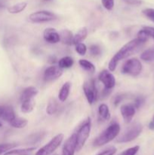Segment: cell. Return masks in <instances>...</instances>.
I'll list each match as a JSON object with an SVG mask.
<instances>
[{
    "instance_id": "8992f818",
    "label": "cell",
    "mask_w": 154,
    "mask_h": 155,
    "mask_svg": "<svg viewBox=\"0 0 154 155\" xmlns=\"http://www.w3.org/2000/svg\"><path fill=\"white\" fill-rule=\"evenodd\" d=\"M142 69L143 66L140 61L134 58L128 59L123 64L121 71L123 74L135 77L141 73Z\"/></svg>"
},
{
    "instance_id": "d6986e66",
    "label": "cell",
    "mask_w": 154,
    "mask_h": 155,
    "mask_svg": "<svg viewBox=\"0 0 154 155\" xmlns=\"http://www.w3.org/2000/svg\"><path fill=\"white\" fill-rule=\"evenodd\" d=\"M88 36V30L86 27H82L73 36V42L72 44L73 45H76V44L81 43L83 40L86 39Z\"/></svg>"
},
{
    "instance_id": "ba28073f",
    "label": "cell",
    "mask_w": 154,
    "mask_h": 155,
    "mask_svg": "<svg viewBox=\"0 0 154 155\" xmlns=\"http://www.w3.org/2000/svg\"><path fill=\"white\" fill-rule=\"evenodd\" d=\"M82 89L85 96L88 104H94L97 101L98 97V92L97 90L95 80H91L89 81L85 82L82 86Z\"/></svg>"
},
{
    "instance_id": "8fae6325",
    "label": "cell",
    "mask_w": 154,
    "mask_h": 155,
    "mask_svg": "<svg viewBox=\"0 0 154 155\" xmlns=\"http://www.w3.org/2000/svg\"><path fill=\"white\" fill-rule=\"evenodd\" d=\"M76 133H74L72 136H69L65 142L63 149H62L61 155H74L76 151Z\"/></svg>"
},
{
    "instance_id": "44dd1931",
    "label": "cell",
    "mask_w": 154,
    "mask_h": 155,
    "mask_svg": "<svg viewBox=\"0 0 154 155\" xmlns=\"http://www.w3.org/2000/svg\"><path fill=\"white\" fill-rule=\"evenodd\" d=\"M35 106H36V102H35L34 99L24 101L21 102V110L24 114L30 113L33 110Z\"/></svg>"
},
{
    "instance_id": "5b68a950",
    "label": "cell",
    "mask_w": 154,
    "mask_h": 155,
    "mask_svg": "<svg viewBox=\"0 0 154 155\" xmlns=\"http://www.w3.org/2000/svg\"><path fill=\"white\" fill-rule=\"evenodd\" d=\"M63 133H59L52 138L46 145L39 148L35 155H51L61 145L63 140Z\"/></svg>"
},
{
    "instance_id": "9c48e42d",
    "label": "cell",
    "mask_w": 154,
    "mask_h": 155,
    "mask_svg": "<svg viewBox=\"0 0 154 155\" xmlns=\"http://www.w3.org/2000/svg\"><path fill=\"white\" fill-rule=\"evenodd\" d=\"M98 79L104 85V89L107 90H112L116 86V78L113 74L107 70L101 71L98 76Z\"/></svg>"
},
{
    "instance_id": "d4e9b609",
    "label": "cell",
    "mask_w": 154,
    "mask_h": 155,
    "mask_svg": "<svg viewBox=\"0 0 154 155\" xmlns=\"http://www.w3.org/2000/svg\"><path fill=\"white\" fill-rule=\"evenodd\" d=\"M58 102H57V101L55 98H50L46 107V113L48 115L54 114L57 111V110H58Z\"/></svg>"
},
{
    "instance_id": "7dc6e473",
    "label": "cell",
    "mask_w": 154,
    "mask_h": 155,
    "mask_svg": "<svg viewBox=\"0 0 154 155\" xmlns=\"http://www.w3.org/2000/svg\"><path fill=\"white\" fill-rule=\"evenodd\" d=\"M153 122H154V117H153Z\"/></svg>"
},
{
    "instance_id": "b9f144b4",
    "label": "cell",
    "mask_w": 154,
    "mask_h": 155,
    "mask_svg": "<svg viewBox=\"0 0 154 155\" xmlns=\"http://www.w3.org/2000/svg\"><path fill=\"white\" fill-rule=\"evenodd\" d=\"M2 127V123L1 122H0V128H1V127Z\"/></svg>"
},
{
    "instance_id": "4316f807",
    "label": "cell",
    "mask_w": 154,
    "mask_h": 155,
    "mask_svg": "<svg viewBox=\"0 0 154 155\" xmlns=\"http://www.w3.org/2000/svg\"><path fill=\"white\" fill-rule=\"evenodd\" d=\"M140 58L143 61L151 62L154 61V47L153 48H149L148 49L145 50L141 54H140Z\"/></svg>"
},
{
    "instance_id": "cb8c5ba5",
    "label": "cell",
    "mask_w": 154,
    "mask_h": 155,
    "mask_svg": "<svg viewBox=\"0 0 154 155\" xmlns=\"http://www.w3.org/2000/svg\"><path fill=\"white\" fill-rule=\"evenodd\" d=\"M28 124V120L24 117H16L10 123V125L12 127L16 129H23L27 127Z\"/></svg>"
},
{
    "instance_id": "e0dca14e",
    "label": "cell",
    "mask_w": 154,
    "mask_h": 155,
    "mask_svg": "<svg viewBox=\"0 0 154 155\" xmlns=\"http://www.w3.org/2000/svg\"><path fill=\"white\" fill-rule=\"evenodd\" d=\"M60 37V42H63L65 45H73V36L72 32L69 30H63L60 33H59Z\"/></svg>"
},
{
    "instance_id": "30bf717a",
    "label": "cell",
    "mask_w": 154,
    "mask_h": 155,
    "mask_svg": "<svg viewBox=\"0 0 154 155\" xmlns=\"http://www.w3.org/2000/svg\"><path fill=\"white\" fill-rule=\"evenodd\" d=\"M63 75V69L57 65H52L47 68L44 72L43 78L44 80L47 83L54 81L60 78Z\"/></svg>"
},
{
    "instance_id": "e575fe53",
    "label": "cell",
    "mask_w": 154,
    "mask_h": 155,
    "mask_svg": "<svg viewBox=\"0 0 154 155\" xmlns=\"http://www.w3.org/2000/svg\"><path fill=\"white\" fill-rule=\"evenodd\" d=\"M144 101H145V98H143V96H141V95L137 96V98H135V100H134V107H135V108L139 109L140 107H141V106L143 105Z\"/></svg>"
},
{
    "instance_id": "484cf974",
    "label": "cell",
    "mask_w": 154,
    "mask_h": 155,
    "mask_svg": "<svg viewBox=\"0 0 154 155\" xmlns=\"http://www.w3.org/2000/svg\"><path fill=\"white\" fill-rule=\"evenodd\" d=\"M27 6V2H19L18 4H15L14 5L11 6L8 8V12L11 14H18L22 12L25 10Z\"/></svg>"
},
{
    "instance_id": "ffe728a7",
    "label": "cell",
    "mask_w": 154,
    "mask_h": 155,
    "mask_svg": "<svg viewBox=\"0 0 154 155\" xmlns=\"http://www.w3.org/2000/svg\"><path fill=\"white\" fill-rule=\"evenodd\" d=\"M35 150H36V148H33H33L11 149L5 153L3 155H30Z\"/></svg>"
},
{
    "instance_id": "4dcf8cb0",
    "label": "cell",
    "mask_w": 154,
    "mask_h": 155,
    "mask_svg": "<svg viewBox=\"0 0 154 155\" xmlns=\"http://www.w3.org/2000/svg\"><path fill=\"white\" fill-rule=\"evenodd\" d=\"M89 51H90V54L94 57L99 56L101 54V47L98 45H91L89 47Z\"/></svg>"
},
{
    "instance_id": "f35d334b",
    "label": "cell",
    "mask_w": 154,
    "mask_h": 155,
    "mask_svg": "<svg viewBox=\"0 0 154 155\" xmlns=\"http://www.w3.org/2000/svg\"><path fill=\"white\" fill-rule=\"evenodd\" d=\"M126 4L129 5H135L138 6L142 4L141 0H123Z\"/></svg>"
},
{
    "instance_id": "60d3db41",
    "label": "cell",
    "mask_w": 154,
    "mask_h": 155,
    "mask_svg": "<svg viewBox=\"0 0 154 155\" xmlns=\"http://www.w3.org/2000/svg\"><path fill=\"white\" fill-rule=\"evenodd\" d=\"M149 128L152 130H154V122L153 121H151V122L149 124Z\"/></svg>"
},
{
    "instance_id": "ab89813d",
    "label": "cell",
    "mask_w": 154,
    "mask_h": 155,
    "mask_svg": "<svg viewBox=\"0 0 154 155\" xmlns=\"http://www.w3.org/2000/svg\"><path fill=\"white\" fill-rule=\"evenodd\" d=\"M57 58L55 57V56H51V57L48 58V63L51 64H54L57 62Z\"/></svg>"
},
{
    "instance_id": "7402d4cb",
    "label": "cell",
    "mask_w": 154,
    "mask_h": 155,
    "mask_svg": "<svg viewBox=\"0 0 154 155\" xmlns=\"http://www.w3.org/2000/svg\"><path fill=\"white\" fill-rule=\"evenodd\" d=\"M79 66L82 69L88 71V72L91 73V74H94L95 72V71H96V68L94 65V64H92L91 62L86 60V59H80L79 61Z\"/></svg>"
},
{
    "instance_id": "277c9868",
    "label": "cell",
    "mask_w": 154,
    "mask_h": 155,
    "mask_svg": "<svg viewBox=\"0 0 154 155\" xmlns=\"http://www.w3.org/2000/svg\"><path fill=\"white\" fill-rule=\"evenodd\" d=\"M91 130V122L90 118H88L87 120L85 121L82 125L79 128L76 133V151H79L84 147L85 144L86 143L90 136Z\"/></svg>"
},
{
    "instance_id": "f6af8a7d",
    "label": "cell",
    "mask_w": 154,
    "mask_h": 155,
    "mask_svg": "<svg viewBox=\"0 0 154 155\" xmlns=\"http://www.w3.org/2000/svg\"><path fill=\"white\" fill-rule=\"evenodd\" d=\"M152 21H153V22H154V19H153V20H152Z\"/></svg>"
},
{
    "instance_id": "5bb4252c",
    "label": "cell",
    "mask_w": 154,
    "mask_h": 155,
    "mask_svg": "<svg viewBox=\"0 0 154 155\" xmlns=\"http://www.w3.org/2000/svg\"><path fill=\"white\" fill-rule=\"evenodd\" d=\"M15 117L14 110L11 106L0 105V119L10 124Z\"/></svg>"
},
{
    "instance_id": "4fadbf2b",
    "label": "cell",
    "mask_w": 154,
    "mask_h": 155,
    "mask_svg": "<svg viewBox=\"0 0 154 155\" xmlns=\"http://www.w3.org/2000/svg\"><path fill=\"white\" fill-rule=\"evenodd\" d=\"M43 39L45 42L50 44H56L60 42V34L55 29L52 27L45 29L43 32Z\"/></svg>"
},
{
    "instance_id": "d590c367",
    "label": "cell",
    "mask_w": 154,
    "mask_h": 155,
    "mask_svg": "<svg viewBox=\"0 0 154 155\" xmlns=\"http://www.w3.org/2000/svg\"><path fill=\"white\" fill-rule=\"evenodd\" d=\"M137 38H138L139 39H140V40L143 41V42H146L148 41V39H149V36H148V35L146 34V32L142 29V30H140V31L138 32V33H137Z\"/></svg>"
},
{
    "instance_id": "d6a6232c",
    "label": "cell",
    "mask_w": 154,
    "mask_h": 155,
    "mask_svg": "<svg viewBox=\"0 0 154 155\" xmlns=\"http://www.w3.org/2000/svg\"><path fill=\"white\" fill-rule=\"evenodd\" d=\"M101 3L106 10L111 11L114 8L115 0H101Z\"/></svg>"
},
{
    "instance_id": "603a6c76",
    "label": "cell",
    "mask_w": 154,
    "mask_h": 155,
    "mask_svg": "<svg viewBox=\"0 0 154 155\" xmlns=\"http://www.w3.org/2000/svg\"><path fill=\"white\" fill-rule=\"evenodd\" d=\"M74 60L70 56H65L58 61V66L61 69H68L73 65Z\"/></svg>"
},
{
    "instance_id": "f1b7e54d",
    "label": "cell",
    "mask_w": 154,
    "mask_h": 155,
    "mask_svg": "<svg viewBox=\"0 0 154 155\" xmlns=\"http://www.w3.org/2000/svg\"><path fill=\"white\" fill-rule=\"evenodd\" d=\"M75 50L79 55L83 56L87 52V46L85 45V44L81 42V43L76 44L75 45Z\"/></svg>"
},
{
    "instance_id": "7c38bea8",
    "label": "cell",
    "mask_w": 154,
    "mask_h": 155,
    "mask_svg": "<svg viewBox=\"0 0 154 155\" xmlns=\"http://www.w3.org/2000/svg\"><path fill=\"white\" fill-rule=\"evenodd\" d=\"M120 112L125 124H130L136 113V108L132 104H124L120 107Z\"/></svg>"
},
{
    "instance_id": "bcb514c9",
    "label": "cell",
    "mask_w": 154,
    "mask_h": 155,
    "mask_svg": "<svg viewBox=\"0 0 154 155\" xmlns=\"http://www.w3.org/2000/svg\"><path fill=\"white\" fill-rule=\"evenodd\" d=\"M51 155H57V154H51Z\"/></svg>"
},
{
    "instance_id": "1f68e13d",
    "label": "cell",
    "mask_w": 154,
    "mask_h": 155,
    "mask_svg": "<svg viewBox=\"0 0 154 155\" xmlns=\"http://www.w3.org/2000/svg\"><path fill=\"white\" fill-rule=\"evenodd\" d=\"M125 98V94H117V95H115L113 98V104L115 106V107H117Z\"/></svg>"
},
{
    "instance_id": "2e32d148",
    "label": "cell",
    "mask_w": 154,
    "mask_h": 155,
    "mask_svg": "<svg viewBox=\"0 0 154 155\" xmlns=\"http://www.w3.org/2000/svg\"><path fill=\"white\" fill-rule=\"evenodd\" d=\"M70 89L71 83L70 82H66L60 88V92L58 93L59 101H61V102H64L65 101H66V99L69 97V93H70Z\"/></svg>"
},
{
    "instance_id": "f546056e",
    "label": "cell",
    "mask_w": 154,
    "mask_h": 155,
    "mask_svg": "<svg viewBox=\"0 0 154 155\" xmlns=\"http://www.w3.org/2000/svg\"><path fill=\"white\" fill-rule=\"evenodd\" d=\"M16 146L15 144H10V143H6V144H0V155L5 154L7 151H10L12 148H14Z\"/></svg>"
},
{
    "instance_id": "ac0fdd59",
    "label": "cell",
    "mask_w": 154,
    "mask_h": 155,
    "mask_svg": "<svg viewBox=\"0 0 154 155\" xmlns=\"http://www.w3.org/2000/svg\"><path fill=\"white\" fill-rule=\"evenodd\" d=\"M98 115H99L100 119L104 121L110 120L111 118V114H110V109L108 106L106 104H100L98 107Z\"/></svg>"
},
{
    "instance_id": "74e56055",
    "label": "cell",
    "mask_w": 154,
    "mask_h": 155,
    "mask_svg": "<svg viewBox=\"0 0 154 155\" xmlns=\"http://www.w3.org/2000/svg\"><path fill=\"white\" fill-rule=\"evenodd\" d=\"M143 30L146 33V34L154 39V27H143Z\"/></svg>"
},
{
    "instance_id": "8d00e7d4",
    "label": "cell",
    "mask_w": 154,
    "mask_h": 155,
    "mask_svg": "<svg viewBox=\"0 0 154 155\" xmlns=\"http://www.w3.org/2000/svg\"><path fill=\"white\" fill-rule=\"evenodd\" d=\"M142 13L150 20L154 19V8H145L142 11Z\"/></svg>"
},
{
    "instance_id": "9a60e30c",
    "label": "cell",
    "mask_w": 154,
    "mask_h": 155,
    "mask_svg": "<svg viewBox=\"0 0 154 155\" xmlns=\"http://www.w3.org/2000/svg\"><path fill=\"white\" fill-rule=\"evenodd\" d=\"M39 93V90L34 86H29L24 89L21 95V102L27 100L34 99L35 97Z\"/></svg>"
},
{
    "instance_id": "3957f363",
    "label": "cell",
    "mask_w": 154,
    "mask_h": 155,
    "mask_svg": "<svg viewBox=\"0 0 154 155\" xmlns=\"http://www.w3.org/2000/svg\"><path fill=\"white\" fill-rule=\"evenodd\" d=\"M143 131V126L140 123H134L126 129L125 132L118 138L116 142L119 143H127L137 139Z\"/></svg>"
},
{
    "instance_id": "52a82bcc",
    "label": "cell",
    "mask_w": 154,
    "mask_h": 155,
    "mask_svg": "<svg viewBox=\"0 0 154 155\" xmlns=\"http://www.w3.org/2000/svg\"><path fill=\"white\" fill-rule=\"evenodd\" d=\"M29 19L31 22L39 24V23H45L54 21L57 19V15L49 11H38V12L30 14Z\"/></svg>"
},
{
    "instance_id": "83f0119b",
    "label": "cell",
    "mask_w": 154,
    "mask_h": 155,
    "mask_svg": "<svg viewBox=\"0 0 154 155\" xmlns=\"http://www.w3.org/2000/svg\"><path fill=\"white\" fill-rule=\"evenodd\" d=\"M139 149H140V146L136 145V146L131 147V148L125 150L118 155H136L139 151Z\"/></svg>"
},
{
    "instance_id": "7a4b0ae2",
    "label": "cell",
    "mask_w": 154,
    "mask_h": 155,
    "mask_svg": "<svg viewBox=\"0 0 154 155\" xmlns=\"http://www.w3.org/2000/svg\"><path fill=\"white\" fill-rule=\"evenodd\" d=\"M120 126L117 123H112L107 128H106L99 136L94 140L95 147H101L116 139L120 133Z\"/></svg>"
},
{
    "instance_id": "ee69618b",
    "label": "cell",
    "mask_w": 154,
    "mask_h": 155,
    "mask_svg": "<svg viewBox=\"0 0 154 155\" xmlns=\"http://www.w3.org/2000/svg\"><path fill=\"white\" fill-rule=\"evenodd\" d=\"M43 1H49V0H43Z\"/></svg>"
},
{
    "instance_id": "836d02e7",
    "label": "cell",
    "mask_w": 154,
    "mask_h": 155,
    "mask_svg": "<svg viewBox=\"0 0 154 155\" xmlns=\"http://www.w3.org/2000/svg\"><path fill=\"white\" fill-rule=\"evenodd\" d=\"M116 151H117V148L114 146H111L109 147L107 149L104 150V151H101V153L97 155H115Z\"/></svg>"
},
{
    "instance_id": "7bdbcfd3",
    "label": "cell",
    "mask_w": 154,
    "mask_h": 155,
    "mask_svg": "<svg viewBox=\"0 0 154 155\" xmlns=\"http://www.w3.org/2000/svg\"><path fill=\"white\" fill-rule=\"evenodd\" d=\"M2 7H3V5L1 4V3H0V8H2Z\"/></svg>"
},
{
    "instance_id": "6da1fadb",
    "label": "cell",
    "mask_w": 154,
    "mask_h": 155,
    "mask_svg": "<svg viewBox=\"0 0 154 155\" xmlns=\"http://www.w3.org/2000/svg\"><path fill=\"white\" fill-rule=\"evenodd\" d=\"M145 43L146 42H143L138 38H135V39L127 42L115 54V55L110 61L108 64L109 71H112V72L115 71L120 61L127 58L129 56L138 52Z\"/></svg>"
}]
</instances>
